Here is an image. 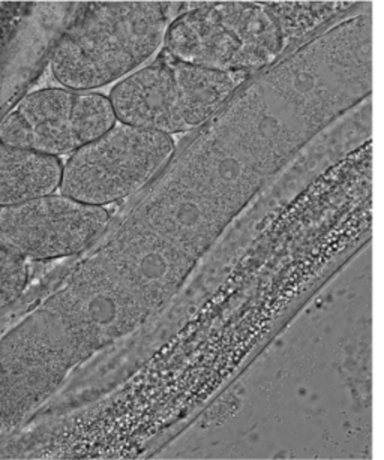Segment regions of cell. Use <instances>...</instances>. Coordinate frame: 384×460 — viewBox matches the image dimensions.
<instances>
[{
	"label": "cell",
	"instance_id": "7c38bea8",
	"mask_svg": "<svg viewBox=\"0 0 384 460\" xmlns=\"http://www.w3.org/2000/svg\"><path fill=\"white\" fill-rule=\"evenodd\" d=\"M0 145L14 149H32V132L17 110L0 123Z\"/></svg>",
	"mask_w": 384,
	"mask_h": 460
},
{
	"label": "cell",
	"instance_id": "52a82bcc",
	"mask_svg": "<svg viewBox=\"0 0 384 460\" xmlns=\"http://www.w3.org/2000/svg\"><path fill=\"white\" fill-rule=\"evenodd\" d=\"M94 260L147 315L176 293L195 264L192 258L131 217L114 231Z\"/></svg>",
	"mask_w": 384,
	"mask_h": 460
},
{
	"label": "cell",
	"instance_id": "7a4b0ae2",
	"mask_svg": "<svg viewBox=\"0 0 384 460\" xmlns=\"http://www.w3.org/2000/svg\"><path fill=\"white\" fill-rule=\"evenodd\" d=\"M179 4H82L50 59L51 75L69 91L94 92L136 73L163 49Z\"/></svg>",
	"mask_w": 384,
	"mask_h": 460
},
{
	"label": "cell",
	"instance_id": "6da1fadb",
	"mask_svg": "<svg viewBox=\"0 0 384 460\" xmlns=\"http://www.w3.org/2000/svg\"><path fill=\"white\" fill-rule=\"evenodd\" d=\"M357 2H182L163 50L219 73L254 75L275 66Z\"/></svg>",
	"mask_w": 384,
	"mask_h": 460
},
{
	"label": "cell",
	"instance_id": "9c48e42d",
	"mask_svg": "<svg viewBox=\"0 0 384 460\" xmlns=\"http://www.w3.org/2000/svg\"><path fill=\"white\" fill-rule=\"evenodd\" d=\"M32 132V149L69 156L118 123L109 96L49 87L24 96L17 107Z\"/></svg>",
	"mask_w": 384,
	"mask_h": 460
},
{
	"label": "cell",
	"instance_id": "30bf717a",
	"mask_svg": "<svg viewBox=\"0 0 384 460\" xmlns=\"http://www.w3.org/2000/svg\"><path fill=\"white\" fill-rule=\"evenodd\" d=\"M64 163L33 149L0 145V208H11L59 190Z\"/></svg>",
	"mask_w": 384,
	"mask_h": 460
},
{
	"label": "cell",
	"instance_id": "8fae6325",
	"mask_svg": "<svg viewBox=\"0 0 384 460\" xmlns=\"http://www.w3.org/2000/svg\"><path fill=\"white\" fill-rule=\"evenodd\" d=\"M28 279L26 261L0 248V312L22 296Z\"/></svg>",
	"mask_w": 384,
	"mask_h": 460
},
{
	"label": "cell",
	"instance_id": "5b68a950",
	"mask_svg": "<svg viewBox=\"0 0 384 460\" xmlns=\"http://www.w3.org/2000/svg\"><path fill=\"white\" fill-rule=\"evenodd\" d=\"M174 149L173 137L118 122L69 155L59 194L96 208L119 203L154 181Z\"/></svg>",
	"mask_w": 384,
	"mask_h": 460
},
{
	"label": "cell",
	"instance_id": "277c9868",
	"mask_svg": "<svg viewBox=\"0 0 384 460\" xmlns=\"http://www.w3.org/2000/svg\"><path fill=\"white\" fill-rule=\"evenodd\" d=\"M147 316L91 258L24 320L76 367L134 332Z\"/></svg>",
	"mask_w": 384,
	"mask_h": 460
},
{
	"label": "cell",
	"instance_id": "ba28073f",
	"mask_svg": "<svg viewBox=\"0 0 384 460\" xmlns=\"http://www.w3.org/2000/svg\"><path fill=\"white\" fill-rule=\"evenodd\" d=\"M235 213L179 172H168L132 219L197 261Z\"/></svg>",
	"mask_w": 384,
	"mask_h": 460
},
{
	"label": "cell",
	"instance_id": "3957f363",
	"mask_svg": "<svg viewBox=\"0 0 384 460\" xmlns=\"http://www.w3.org/2000/svg\"><path fill=\"white\" fill-rule=\"evenodd\" d=\"M248 78L186 64L161 49L152 64L121 80L109 100L118 122L172 137L212 120Z\"/></svg>",
	"mask_w": 384,
	"mask_h": 460
},
{
	"label": "cell",
	"instance_id": "8992f818",
	"mask_svg": "<svg viewBox=\"0 0 384 460\" xmlns=\"http://www.w3.org/2000/svg\"><path fill=\"white\" fill-rule=\"evenodd\" d=\"M109 222L104 208L55 192L0 208V248L23 261L73 257L95 243Z\"/></svg>",
	"mask_w": 384,
	"mask_h": 460
}]
</instances>
